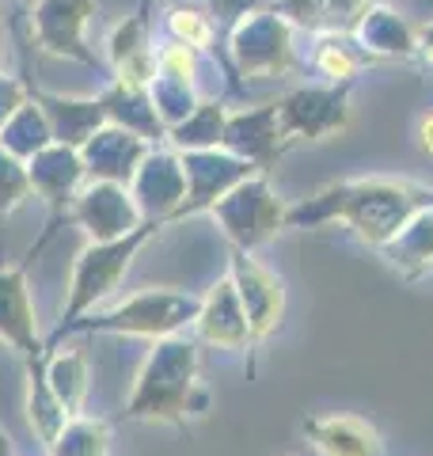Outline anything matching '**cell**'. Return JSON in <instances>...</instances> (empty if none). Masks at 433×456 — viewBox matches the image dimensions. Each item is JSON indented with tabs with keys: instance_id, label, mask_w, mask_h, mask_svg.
Instances as JSON below:
<instances>
[{
	"instance_id": "8",
	"label": "cell",
	"mask_w": 433,
	"mask_h": 456,
	"mask_svg": "<svg viewBox=\"0 0 433 456\" xmlns=\"http://www.w3.org/2000/svg\"><path fill=\"white\" fill-rule=\"evenodd\" d=\"M198 338L221 350H243L251 346V327H248V312L240 305V293L233 278H221L213 289L201 297V308L194 316Z\"/></svg>"
},
{
	"instance_id": "5",
	"label": "cell",
	"mask_w": 433,
	"mask_h": 456,
	"mask_svg": "<svg viewBox=\"0 0 433 456\" xmlns=\"http://www.w3.org/2000/svg\"><path fill=\"white\" fill-rule=\"evenodd\" d=\"M233 278L236 293H240V305L248 312V327H251V342H258L263 335L274 331V323L282 320V308H285V293H282V281L270 274V270L251 259L248 251H236L233 255Z\"/></svg>"
},
{
	"instance_id": "7",
	"label": "cell",
	"mask_w": 433,
	"mask_h": 456,
	"mask_svg": "<svg viewBox=\"0 0 433 456\" xmlns=\"http://www.w3.org/2000/svg\"><path fill=\"white\" fill-rule=\"evenodd\" d=\"M27 175H31V187L46 198L50 202V209H53V221H50V228H46V236H42V244H35L31 251H27V266H31L35 259H38V251L50 244L53 240V232H57V217H61V209L69 206V202H77V187H80V175H84V167H80V160L72 156L69 149H42L38 156H35V164L27 167Z\"/></svg>"
},
{
	"instance_id": "2",
	"label": "cell",
	"mask_w": 433,
	"mask_h": 456,
	"mask_svg": "<svg viewBox=\"0 0 433 456\" xmlns=\"http://www.w3.org/2000/svg\"><path fill=\"white\" fill-rule=\"evenodd\" d=\"M160 224L164 221H144L129 236L92 240V244L77 255V263H72V278H69V293H65V305H61V316H57L53 335L46 338V350L61 346V338H65L69 327L77 320H84L88 312H95L114 289H118L122 278L129 274V266H134V259H137V251L149 244L152 228H160Z\"/></svg>"
},
{
	"instance_id": "9",
	"label": "cell",
	"mask_w": 433,
	"mask_h": 456,
	"mask_svg": "<svg viewBox=\"0 0 433 456\" xmlns=\"http://www.w3.org/2000/svg\"><path fill=\"white\" fill-rule=\"evenodd\" d=\"M305 437L320 456H384V441L377 426L354 415L305 419Z\"/></svg>"
},
{
	"instance_id": "14",
	"label": "cell",
	"mask_w": 433,
	"mask_h": 456,
	"mask_svg": "<svg viewBox=\"0 0 433 456\" xmlns=\"http://www.w3.org/2000/svg\"><path fill=\"white\" fill-rule=\"evenodd\" d=\"M137 141H129L122 134H99L92 145H88V167L92 175H99L103 183H118L134 175V164H137Z\"/></svg>"
},
{
	"instance_id": "15",
	"label": "cell",
	"mask_w": 433,
	"mask_h": 456,
	"mask_svg": "<svg viewBox=\"0 0 433 456\" xmlns=\"http://www.w3.org/2000/svg\"><path fill=\"white\" fill-rule=\"evenodd\" d=\"M27 191H31V175H27V167H20L12 156L0 152V217L16 209L27 198Z\"/></svg>"
},
{
	"instance_id": "16",
	"label": "cell",
	"mask_w": 433,
	"mask_h": 456,
	"mask_svg": "<svg viewBox=\"0 0 433 456\" xmlns=\"http://www.w3.org/2000/svg\"><path fill=\"white\" fill-rule=\"evenodd\" d=\"M176 31H179L186 42H194V46H206V38H209L206 23L194 20V16H179V20H176Z\"/></svg>"
},
{
	"instance_id": "13",
	"label": "cell",
	"mask_w": 433,
	"mask_h": 456,
	"mask_svg": "<svg viewBox=\"0 0 433 456\" xmlns=\"http://www.w3.org/2000/svg\"><path fill=\"white\" fill-rule=\"evenodd\" d=\"M46 456H110V426L80 411L57 430V437L46 445Z\"/></svg>"
},
{
	"instance_id": "17",
	"label": "cell",
	"mask_w": 433,
	"mask_h": 456,
	"mask_svg": "<svg viewBox=\"0 0 433 456\" xmlns=\"http://www.w3.org/2000/svg\"><path fill=\"white\" fill-rule=\"evenodd\" d=\"M323 65L331 69V73H339V69H342V73H350V61H346L342 53H339V57H335V53H331V57H323Z\"/></svg>"
},
{
	"instance_id": "6",
	"label": "cell",
	"mask_w": 433,
	"mask_h": 456,
	"mask_svg": "<svg viewBox=\"0 0 433 456\" xmlns=\"http://www.w3.org/2000/svg\"><path fill=\"white\" fill-rule=\"evenodd\" d=\"M72 217L80 221V228L92 240H118L144 224L137 202L118 183H92L88 191H80L77 206H72Z\"/></svg>"
},
{
	"instance_id": "19",
	"label": "cell",
	"mask_w": 433,
	"mask_h": 456,
	"mask_svg": "<svg viewBox=\"0 0 433 456\" xmlns=\"http://www.w3.org/2000/svg\"><path fill=\"white\" fill-rule=\"evenodd\" d=\"M422 145H426V152L433 156V114H429V118L422 122Z\"/></svg>"
},
{
	"instance_id": "11",
	"label": "cell",
	"mask_w": 433,
	"mask_h": 456,
	"mask_svg": "<svg viewBox=\"0 0 433 456\" xmlns=\"http://www.w3.org/2000/svg\"><path fill=\"white\" fill-rule=\"evenodd\" d=\"M46 354H38V358H27L23 362V380H27V392H23V411H27V426H31V434L38 437V445L46 449L50 441L57 437V430L72 419L65 403L53 395L50 380H46Z\"/></svg>"
},
{
	"instance_id": "1",
	"label": "cell",
	"mask_w": 433,
	"mask_h": 456,
	"mask_svg": "<svg viewBox=\"0 0 433 456\" xmlns=\"http://www.w3.org/2000/svg\"><path fill=\"white\" fill-rule=\"evenodd\" d=\"M209 403L213 399L198 377V346L183 335H167L156 338L149 358L141 362L122 415L129 422L186 426V419L209 415Z\"/></svg>"
},
{
	"instance_id": "12",
	"label": "cell",
	"mask_w": 433,
	"mask_h": 456,
	"mask_svg": "<svg viewBox=\"0 0 433 456\" xmlns=\"http://www.w3.org/2000/svg\"><path fill=\"white\" fill-rule=\"evenodd\" d=\"M46 380L53 395L65 403L69 415H80L84 403H88V388H92V369H88V358L80 350H61L53 346L46 350Z\"/></svg>"
},
{
	"instance_id": "10",
	"label": "cell",
	"mask_w": 433,
	"mask_h": 456,
	"mask_svg": "<svg viewBox=\"0 0 433 456\" xmlns=\"http://www.w3.org/2000/svg\"><path fill=\"white\" fill-rule=\"evenodd\" d=\"M213 213L221 217L225 232L240 244V251L258 248L282 224V213L270 202V194H255V191H240L225 198V202H213Z\"/></svg>"
},
{
	"instance_id": "3",
	"label": "cell",
	"mask_w": 433,
	"mask_h": 456,
	"mask_svg": "<svg viewBox=\"0 0 433 456\" xmlns=\"http://www.w3.org/2000/svg\"><path fill=\"white\" fill-rule=\"evenodd\" d=\"M201 297L183 289H141L107 312H88L65 335H129V338H167L191 327Z\"/></svg>"
},
{
	"instance_id": "4",
	"label": "cell",
	"mask_w": 433,
	"mask_h": 456,
	"mask_svg": "<svg viewBox=\"0 0 433 456\" xmlns=\"http://www.w3.org/2000/svg\"><path fill=\"white\" fill-rule=\"evenodd\" d=\"M27 263L0 266V342L16 350L20 358H38L46 354V338L38 331V308L27 285Z\"/></svg>"
},
{
	"instance_id": "18",
	"label": "cell",
	"mask_w": 433,
	"mask_h": 456,
	"mask_svg": "<svg viewBox=\"0 0 433 456\" xmlns=\"http://www.w3.org/2000/svg\"><path fill=\"white\" fill-rule=\"evenodd\" d=\"M0 456H20V452H16V441L8 437L4 426H0Z\"/></svg>"
}]
</instances>
